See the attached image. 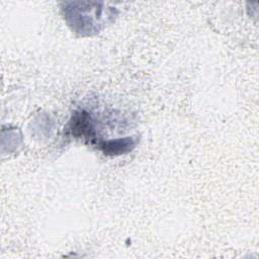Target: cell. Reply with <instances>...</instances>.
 <instances>
[{
    "instance_id": "1",
    "label": "cell",
    "mask_w": 259,
    "mask_h": 259,
    "mask_svg": "<svg viewBox=\"0 0 259 259\" xmlns=\"http://www.w3.org/2000/svg\"><path fill=\"white\" fill-rule=\"evenodd\" d=\"M134 147V141L130 138L122 140H114L103 143V151L104 153L109 154H121L131 150Z\"/></svg>"
}]
</instances>
